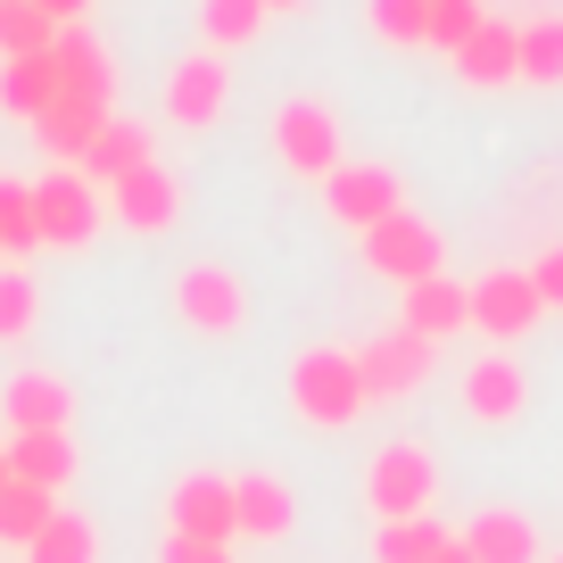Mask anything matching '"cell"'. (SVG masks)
<instances>
[{
    "mask_svg": "<svg viewBox=\"0 0 563 563\" xmlns=\"http://www.w3.org/2000/svg\"><path fill=\"white\" fill-rule=\"evenodd\" d=\"M365 373H356V349H299L290 365V415L316 422V431H349L365 415Z\"/></svg>",
    "mask_w": 563,
    "mask_h": 563,
    "instance_id": "6da1fadb",
    "label": "cell"
},
{
    "mask_svg": "<svg viewBox=\"0 0 563 563\" xmlns=\"http://www.w3.org/2000/svg\"><path fill=\"white\" fill-rule=\"evenodd\" d=\"M365 506H373V522H415V514L440 506V464H431V448L389 440L382 456L365 464Z\"/></svg>",
    "mask_w": 563,
    "mask_h": 563,
    "instance_id": "7a4b0ae2",
    "label": "cell"
},
{
    "mask_svg": "<svg viewBox=\"0 0 563 563\" xmlns=\"http://www.w3.org/2000/svg\"><path fill=\"white\" fill-rule=\"evenodd\" d=\"M356 241H365V265H373L382 282H398V290H415V282L448 274V241H440V224H431V216H415V208L382 216V224L356 232Z\"/></svg>",
    "mask_w": 563,
    "mask_h": 563,
    "instance_id": "3957f363",
    "label": "cell"
},
{
    "mask_svg": "<svg viewBox=\"0 0 563 563\" xmlns=\"http://www.w3.org/2000/svg\"><path fill=\"white\" fill-rule=\"evenodd\" d=\"M274 158L282 175H299V183H323L349 150H340V117L332 100H316V91H299V100H282L274 108Z\"/></svg>",
    "mask_w": 563,
    "mask_h": 563,
    "instance_id": "277c9868",
    "label": "cell"
},
{
    "mask_svg": "<svg viewBox=\"0 0 563 563\" xmlns=\"http://www.w3.org/2000/svg\"><path fill=\"white\" fill-rule=\"evenodd\" d=\"M34 224H42V249H91L108 224V191L84 183L75 166H58V175L34 183Z\"/></svg>",
    "mask_w": 563,
    "mask_h": 563,
    "instance_id": "5b68a950",
    "label": "cell"
},
{
    "mask_svg": "<svg viewBox=\"0 0 563 563\" xmlns=\"http://www.w3.org/2000/svg\"><path fill=\"white\" fill-rule=\"evenodd\" d=\"M464 299H473V323H464V332L497 340V349H514V340H522L530 323L547 316V307H539V282H530V265H489L481 282H464Z\"/></svg>",
    "mask_w": 563,
    "mask_h": 563,
    "instance_id": "8992f818",
    "label": "cell"
},
{
    "mask_svg": "<svg viewBox=\"0 0 563 563\" xmlns=\"http://www.w3.org/2000/svg\"><path fill=\"white\" fill-rule=\"evenodd\" d=\"M175 316L191 323V332H208V340H232L249 323V282L232 274V265L199 257V265H183V274H175Z\"/></svg>",
    "mask_w": 563,
    "mask_h": 563,
    "instance_id": "52a82bcc",
    "label": "cell"
},
{
    "mask_svg": "<svg viewBox=\"0 0 563 563\" xmlns=\"http://www.w3.org/2000/svg\"><path fill=\"white\" fill-rule=\"evenodd\" d=\"M323 208H332V224H349V232H373L382 216H398V208H406V183H398V166L340 158L332 175H323Z\"/></svg>",
    "mask_w": 563,
    "mask_h": 563,
    "instance_id": "ba28073f",
    "label": "cell"
},
{
    "mask_svg": "<svg viewBox=\"0 0 563 563\" xmlns=\"http://www.w3.org/2000/svg\"><path fill=\"white\" fill-rule=\"evenodd\" d=\"M51 67H58V108H100L117 100V67H108V42L91 25H58L51 42Z\"/></svg>",
    "mask_w": 563,
    "mask_h": 563,
    "instance_id": "9c48e42d",
    "label": "cell"
},
{
    "mask_svg": "<svg viewBox=\"0 0 563 563\" xmlns=\"http://www.w3.org/2000/svg\"><path fill=\"white\" fill-rule=\"evenodd\" d=\"M431 340H415L406 323H389L382 340H365L356 349V373H365V398H415L422 382H431Z\"/></svg>",
    "mask_w": 563,
    "mask_h": 563,
    "instance_id": "30bf717a",
    "label": "cell"
},
{
    "mask_svg": "<svg viewBox=\"0 0 563 563\" xmlns=\"http://www.w3.org/2000/svg\"><path fill=\"white\" fill-rule=\"evenodd\" d=\"M224 108H232V67L216 51H191L175 75H166V117H175L183 133H208Z\"/></svg>",
    "mask_w": 563,
    "mask_h": 563,
    "instance_id": "8fae6325",
    "label": "cell"
},
{
    "mask_svg": "<svg viewBox=\"0 0 563 563\" xmlns=\"http://www.w3.org/2000/svg\"><path fill=\"white\" fill-rule=\"evenodd\" d=\"M456 398H464V415H473V422L506 431V422H522V406H530V373L514 365L506 349H497V356H473V365H464V382H456Z\"/></svg>",
    "mask_w": 563,
    "mask_h": 563,
    "instance_id": "7c38bea8",
    "label": "cell"
},
{
    "mask_svg": "<svg viewBox=\"0 0 563 563\" xmlns=\"http://www.w3.org/2000/svg\"><path fill=\"white\" fill-rule=\"evenodd\" d=\"M108 216H117L124 232H141V241H158V232H175V216H183V183L150 158L141 175L108 183Z\"/></svg>",
    "mask_w": 563,
    "mask_h": 563,
    "instance_id": "4fadbf2b",
    "label": "cell"
},
{
    "mask_svg": "<svg viewBox=\"0 0 563 563\" xmlns=\"http://www.w3.org/2000/svg\"><path fill=\"white\" fill-rule=\"evenodd\" d=\"M166 522H175V539L232 547V473H183L166 497Z\"/></svg>",
    "mask_w": 563,
    "mask_h": 563,
    "instance_id": "5bb4252c",
    "label": "cell"
},
{
    "mask_svg": "<svg viewBox=\"0 0 563 563\" xmlns=\"http://www.w3.org/2000/svg\"><path fill=\"white\" fill-rule=\"evenodd\" d=\"M0 422H9V440H18V431H67L75 422V389L58 382V373H9Z\"/></svg>",
    "mask_w": 563,
    "mask_h": 563,
    "instance_id": "9a60e30c",
    "label": "cell"
},
{
    "mask_svg": "<svg viewBox=\"0 0 563 563\" xmlns=\"http://www.w3.org/2000/svg\"><path fill=\"white\" fill-rule=\"evenodd\" d=\"M290 522H299L290 481H274V473H241L232 481V539H290Z\"/></svg>",
    "mask_w": 563,
    "mask_h": 563,
    "instance_id": "2e32d148",
    "label": "cell"
},
{
    "mask_svg": "<svg viewBox=\"0 0 563 563\" xmlns=\"http://www.w3.org/2000/svg\"><path fill=\"white\" fill-rule=\"evenodd\" d=\"M398 323L415 340H456L464 323H473V299H464V282H448V274H431V282H415V290H398Z\"/></svg>",
    "mask_w": 563,
    "mask_h": 563,
    "instance_id": "e0dca14e",
    "label": "cell"
},
{
    "mask_svg": "<svg viewBox=\"0 0 563 563\" xmlns=\"http://www.w3.org/2000/svg\"><path fill=\"white\" fill-rule=\"evenodd\" d=\"M456 75H464L473 91L522 84V25H506V18H481V25H473V42L456 51Z\"/></svg>",
    "mask_w": 563,
    "mask_h": 563,
    "instance_id": "ac0fdd59",
    "label": "cell"
},
{
    "mask_svg": "<svg viewBox=\"0 0 563 563\" xmlns=\"http://www.w3.org/2000/svg\"><path fill=\"white\" fill-rule=\"evenodd\" d=\"M9 481L58 497L75 481V440H67V431H18V440H9Z\"/></svg>",
    "mask_w": 563,
    "mask_h": 563,
    "instance_id": "d6986e66",
    "label": "cell"
},
{
    "mask_svg": "<svg viewBox=\"0 0 563 563\" xmlns=\"http://www.w3.org/2000/svg\"><path fill=\"white\" fill-rule=\"evenodd\" d=\"M464 547H473V563H539V530L514 506H481L464 522Z\"/></svg>",
    "mask_w": 563,
    "mask_h": 563,
    "instance_id": "ffe728a7",
    "label": "cell"
},
{
    "mask_svg": "<svg viewBox=\"0 0 563 563\" xmlns=\"http://www.w3.org/2000/svg\"><path fill=\"white\" fill-rule=\"evenodd\" d=\"M150 158H158V150H150V133H141V124H124V117H108V124H100V141L84 150V166H75V175H84V183H100V191H108V183L141 175Z\"/></svg>",
    "mask_w": 563,
    "mask_h": 563,
    "instance_id": "44dd1931",
    "label": "cell"
},
{
    "mask_svg": "<svg viewBox=\"0 0 563 563\" xmlns=\"http://www.w3.org/2000/svg\"><path fill=\"white\" fill-rule=\"evenodd\" d=\"M0 108H9V117H25V124L51 117V108H58V67H51V51L0 58Z\"/></svg>",
    "mask_w": 563,
    "mask_h": 563,
    "instance_id": "7402d4cb",
    "label": "cell"
},
{
    "mask_svg": "<svg viewBox=\"0 0 563 563\" xmlns=\"http://www.w3.org/2000/svg\"><path fill=\"white\" fill-rule=\"evenodd\" d=\"M456 539V530L440 522V514H415V522H382L373 530V563H440V547Z\"/></svg>",
    "mask_w": 563,
    "mask_h": 563,
    "instance_id": "603a6c76",
    "label": "cell"
},
{
    "mask_svg": "<svg viewBox=\"0 0 563 563\" xmlns=\"http://www.w3.org/2000/svg\"><path fill=\"white\" fill-rule=\"evenodd\" d=\"M25 563H100V522H91V514H75V506H58L51 530L25 547Z\"/></svg>",
    "mask_w": 563,
    "mask_h": 563,
    "instance_id": "cb8c5ba5",
    "label": "cell"
},
{
    "mask_svg": "<svg viewBox=\"0 0 563 563\" xmlns=\"http://www.w3.org/2000/svg\"><path fill=\"white\" fill-rule=\"evenodd\" d=\"M199 34H208V51H249V42L265 34V0H199Z\"/></svg>",
    "mask_w": 563,
    "mask_h": 563,
    "instance_id": "d4e9b609",
    "label": "cell"
},
{
    "mask_svg": "<svg viewBox=\"0 0 563 563\" xmlns=\"http://www.w3.org/2000/svg\"><path fill=\"white\" fill-rule=\"evenodd\" d=\"M100 124H108L100 108H51V117L34 124V141L51 150V166H84V150L100 141Z\"/></svg>",
    "mask_w": 563,
    "mask_h": 563,
    "instance_id": "484cf974",
    "label": "cell"
},
{
    "mask_svg": "<svg viewBox=\"0 0 563 563\" xmlns=\"http://www.w3.org/2000/svg\"><path fill=\"white\" fill-rule=\"evenodd\" d=\"M51 514H58L51 489H25V481H9V489H0V547H34L42 530H51Z\"/></svg>",
    "mask_w": 563,
    "mask_h": 563,
    "instance_id": "4316f807",
    "label": "cell"
},
{
    "mask_svg": "<svg viewBox=\"0 0 563 563\" xmlns=\"http://www.w3.org/2000/svg\"><path fill=\"white\" fill-rule=\"evenodd\" d=\"M42 249V224H34V183H0V257L25 265Z\"/></svg>",
    "mask_w": 563,
    "mask_h": 563,
    "instance_id": "83f0119b",
    "label": "cell"
},
{
    "mask_svg": "<svg viewBox=\"0 0 563 563\" xmlns=\"http://www.w3.org/2000/svg\"><path fill=\"white\" fill-rule=\"evenodd\" d=\"M522 84H539V91L563 84V18H530L522 25Z\"/></svg>",
    "mask_w": 563,
    "mask_h": 563,
    "instance_id": "f1b7e54d",
    "label": "cell"
},
{
    "mask_svg": "<svg viewBox=\"0 0 563 563\" xmlns=\"http://www.w3.org/2000/svg\"><path fill=\"white\" fill-rule=\"evenodd\" d=\"M373 34L389 51H431V0H373Z\"/></svg>",
    "mask_w": 563,
    "mask_h": 563,
    "instance_id": "f546056e",
    "label": "cell"
},
{
    "mask_svg": "<svg viewBox=\"0 0 563 563\" xmlns=\"http://www.w3.org/2000/svg\"><path fill=\"white\" fill-rule=\"evenodd\" d=\"M51 42H58V25L42 18L34 0H0V58H34Z\"/></svg>",
    "mask_w": 563,
    "mask_h": 563,
    "instance_id": "4dcf8cb0",
    "label": "cell"
},
{
    "mask_svg": "<svg viewBox=\"0 0 563 563\" xmlns=\"http://www.w3.org/2000/svg\"><path fill=\"white\" fill-rule=\"evenodd\" d=\"M34 316H42V290H34V274H25V265H0V349L34 332Z\"/></svg>",
    "mask_w": 563,
    "mask_h": 563,
    "instance_id": "1f68e13d",
    "label": "cell"
},
{
    "mask_svg": "<svg viewBox=\"0 0 563 563\" xmlns=\"http://www.w3.org/2000/svg\"><path fill=\"white\" fill-rule=\"evenodd\" d=\"M489 18V9H481V0H431V51H448L456 58L464 42H473V25Z\"/></svg>",
    "mask_w": 563,
    "mask_h": 563,
    "instance_id": "d6a6232c",
    "label": "cell"
},
{
    "mask_svg": "<svg viewBox=\"0 0 563 563\" xmlns=\"http://www.w3.org/2000/svg\"><path fill=\"white\" fill-rule=\"evenodd\" d=\"M530 282H539V307H547V316H563V241H547L539 257H530Z\"/></svg>",
    "mask_w": 563,
    "mask_h": 563,
    "instance_id": "836d02e7",
    "label": "cell"
},
{
    "mask_svg": "<svg viewBox=\"0 0 563 563\" xmlns=\"http://www.w3.org/2000/svg\"><path fill=\"white\" fill-rule=\"evenodd\" d=\"M166 563H232V547H216V539H175V530H166Z\"/></svg>",
    "mask_w": 563,
    "mask_h": 563,
    "instance_id": "e575fe53",
    "label": "cell"
},
{
    "mask_svg": "<svg viewBox=\"0 0 563 563\" xmlns=\"http://www.w3.org/2000/svg\"><path fill=\"white\" fill-rule=\"evenodd\" d=\"M34 9H42L51 25H84V9H91V0H34Z\"/></svg>",
    "mask_w": 563,
    "mask_h": 563,
    "instance_id": "d590c367",
    "label": "cell"
},
{
    "mask_svg": "<svg viewBox=\"0 0 563 563\" xmlns=\"http://www.w3.org/2000/svg\"><path fill=\"white\" fill-rule=\"evenodd\" d=\"M440 563H473V547H464V530H456V539L440 547Z\"/></svg>",
    "mask_w": 563,
    "mask_h": 563,
    "instance_id": "8d00e7d4",
    "label": "cell"
},
{
    "mask_svg": "<svg viewBox=\"0 0 563 563\" xmlns=\"http://www.w3.org/2000/svg\"><path fill=\"white\" fill-rule=\"evenodd\" d=\"M290 9H307V0H265V18H290Z\"/></svg>",
    "mask_w": 563,
    "mask_h": 563,
    "instance_id": "74e56055",
    "label": "cell"
},
{
    "mask_svg": "<svg viewBox=\"0 0 563 563\" xmlns=\"http://www.w3.org/2000/svg\"><path fill=\"white\" fill-rule=\"evenodd\" d=\"M0 489H9V440H0Z\"/></svg>",
    "mask_w": 563,
    "mask_h": 563,
    "instance_id": "f35d334b",
    "label": "cell"
},
{
    "mask_svg": "<svg viewBox=\"0 0 563 563\" xmlns=\"http://www.w3.org/2000/svg\"><path fill=\"white\" fill-rule=\"evenodd\" d=\"M539 563H563V555H539Z\"/></svg>",
    "mask_w": 563,
    "mask_h": 563,
    "instance_id": "ab89813d",
    "label": "cell"
},
{
    "mask_svg": "<svg viewBox=\"0 0 563 563\" xmlns=\"http://www.w3.org/2000/svg\"><path fill=\"white\" fill-rule=\"evenodd\" d=\"M0 265H9V257H0Z\"/></svg>",
    "mask_w": 563,
    "mask_h": 563,
    "instance_id": "60d3db41",
    "label": "cell"
}]
</instances>
